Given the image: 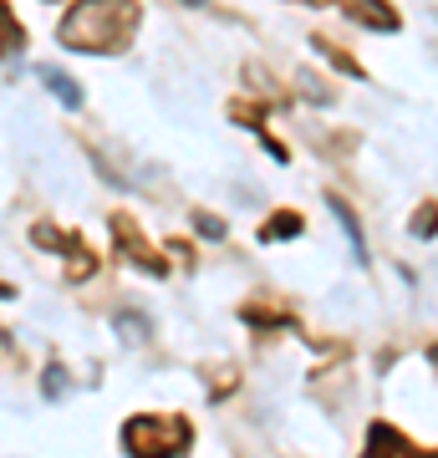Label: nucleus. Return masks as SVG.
<instances>
[{
  "label": "nucleus",
  "instance_id": "1",
  "mask_svg": "<svg viewBox=\"0 0 438 458\" xmlns=\"http://www.w3.org/2000/svg\"><path fill=\"white\" fill-rule=\"evenodd\" d=\"M138 0H77L56 26V41L66 51H87V56H117L133 47L138 36Z\"/></svg>",
  "mask_w": 438,
  "mask_h": 458
},
{
  "label": "nucleus",
  "instance_id": "2",
  "mask_svg": "<svg viewBox=\"0 0 438 458\" xmlns=\"http://www.w3.org/2000/svg\"><path fill=\"white\" fill-rule=\"evenodd\" d=\"M123 448L133 458H179L189 448V423L184 418H128Z\"/></svg>",
  "mask_w": 438,
  "mask_h": 458
},
{
  "label": "nucleus",
  "instance_id": "3",
  "mask_svg": "<svg viewBox=\"0 0 438 458\" xmlns=\"http://www.w3.org/2000/svg\"><path fill=\"white\" fill-rule=\"evenodd\" d=\"M113 234H117V250H123V255H133V265H143L148 276H163V270H168V265L153 255V245H148L143 234H133L128 214H113Z\"/></svg>",
  "mask_w": 438,
  "mask_h": 458
},
{
  "label": "nucleus",
  "instance_id": "4",
  "mask_svg": "<svg viewBox=\"0 0 438 458\" xmlns=\"http://www.w3.org/2000/svg\"><path fill=\"white\" fill-rule=\"evenodd\" d=\"M367 458H438V454H423V448H413L398 428L377 423L373 433H367Z\"/></svg>",
  "mask_w": 438,
  "mask_h": 458
},
{
  "label": "nucleus",
  "instance_id": "5",
  "mask_svg": "<svg viewBox=\"0 0 438 458\" xmlns=\"http://www.w3.org/2000/svg\"><path fill=\"white\" fill-rule=\"evenodd\" d=\"M36 77H41V87H47L51 98L62 102L66 113H77V107H82V87L72 82L66 72H56V66H36Z\"/></svg>",
  "mask_w": 438,
  "mask_h": 458
},
{
  "label": "nucleus",
  "instance_id": "6",
  "mask_svg": "<svg viewBox=\"0 0 438 458\" xmlns=\"http://www.w3.org/2000/svg\"><path fill=\"white\" fill-rule=\"evenodd\" d=\"M347 11L362 26H373V31H398V11H392L388 0H347Z\"/></svg>",
  "mask_w": 438,
  "mask_h": 458
},
{
  "label": "nucleus",
  "instance_id": "7",
  "mask_svg": "<svg viewBox=\"0 0 438 458\" xmlns=\"http://www.w3.org/2000/svg\"><path fill=\"white\" fill-rule=\"evenodd\" d=\"M326 209L337 214V225L347 229V240H352V255L367 265V240H362V225H357V214H352V204H341L337 194H326Z\"/></svg>",
  "mask_w": 438,
  "mask_h": 458
},
{
  "label": "nucleus",
  "instance_id": "8",
  "mask_svg": "<svg viewBox=\"0 0 438 458\" xmlns=\"http://www.w3.org/2000/svg\"><path fill=\"white\" fill-rule=\"evenodd\" d=\"M291 234H301V214H296V209H276V214H271V225H260V240H265V245L291 240Z\"/></svg>",
  "mask_w": 438,
  "mask_h": 458
},
{
  "label": "nucleus",
  "instance_id": "9",
  "mask_svg": "<svg viewBox=\"0 0 438 458\" xmlns=\"http://www.w3.org/2000/svg\"><path fill=\"white\" fill-rule=\"evenodd\" d=\"M26 47V26H21L16 16H11V5L0 0V56H11V51Z\"/></svg>",
  "mask_w": 438,
  "mask_h": 458
},
{
  "label": "nucleus",
  "instance_id": "10",
  "mask_svg": "<svg viewBox=\"0 0 438 458\" xmlns=\"http://www.w3.org/2000/svg\"><path fill=\"white\" fill-rule=\"evenodd\" d=\"M311 47H316V51H326V62L337 66V72H347V77H357V82H367V72H362V66L352 62V56H347V51H337V47H331V41H326V36H316V41H311Z\"/></svg>",
  "mask_w": 438,
  "mask_h": 458
},
{
  "label": "nucleus",
  "instance_id": "11",
  "mask_svg": "<svg viewBox=\"0 0 438 458\" xmlns=\"http://www.w3.org/2000/svg\"><path fill=\"white\" fill-rule=\"evenodd\" d=\"M113 327H117V336H123V342H128V346H143V342H148V321H143V316L123 311V316H117V321H113Z\"/></svg>",
  "mask_w": 438,
  "mask_h": 458
},
{
  "label": "nucleus",
  "instance_id": "12",
  "mask_svg": "<svg viewBox=\"0 0 438 458\" xmlns=\"http://www.w3.org/2000/svg\"><path fill=\"white\" fill-rule=\"evenodd\" d=\"M413 234H418V240H434L438 234V204H418V209H413Z\"/></svg>",
  "mask_w": 438,
  "mask_h": 458
},
{
  "label": "nucleus",
  "instance_id": "13",
  "mask_svg": "<svg viewBox=\"0 0 438 458\" xmlns=\"http://www.w3.org/2000/svg\"><path fill=\"white\" fill-rule=\"evenodd\" d=\"M301 87L311 92L306 102H316V107H326V102H331V87H326L322 77H311V72H301Z\"/></svg>",
  "mask_w": 438,
  "mask_h": 458
},
{
  "label": "nucleus",
  "instance_id": "14",
  "mask_svg": "<svg viewBox=\"0 0 438 458\" xmlns=\"http://www.w3.org/2000/svg\"><path fill=\"white\" fill-rule=\"evenodd\" d=\"M194 229L204 240H225V219H214V214H194Z\"/></svg>",
  "mask_w": 438,
  "mask_h": 458
},
{
  "label": "nucleus",
  "instance_id": "15",
  "mask_svg": "<svg viewBox=\"0 0 438 458\" xmlns=\"http://www.w3.org/2000/svg\"><path fill=\"white\" fill-rule=\"evenodd\" d=\"M66 393V372H62V367H51V372H47V397H62Z\"/></svg>",
  "mask_w": 438,
  "mask_h": 458
},
{
  "label": "nucleus",
  "instance_id": "16",
  "mask_svg": "<svg viewBox=\"0 0 438 458\" xmlns=\"http://www.w3.org/2000/svg\"><path fill=\"white\" fill-rule=\"evenodd\" d=\"M428 357H434V367H438V342H434V346H428Z\"/></svg>",
  "mask_w": 438,
  "mask_h": 458
},
{
  "label": "nucleus",
  "instance_id": "17",
  "mask_svg": "<svg viewBox=\"0 0 438 458\" xmlns=\"http://www.w3.org/2000/svg\"><path fill=\"white\" fill-rule=\"evenodd\" d=\"M184 5H210V0H184Z\"/></svg>",
  "mask_w": 438,
  "mask_h": 458
},
{
  "label": "nucleus",
  "instance_id": "18",
  "mask_svg": "<svg viewBox=\"0 0 438 458\" xmlns=\"http://www.w3.org/2000/svg\"><path fill=\"white\" fill-rule=\"evenodd\" d=\"M306 5H331V0H306Z\"/></svg>",
  "mask_w": 438,
  "mask_h": 458
},
{
  "label": "nucleus",
  "instance_id": "19",
  "mask_svg": "<svg viewBox=\"0 0 438 458\" xmlns=\"http://www.w3.org/2000/svg\"><path fill=\"white\" fill-rule=\"evenodd\" d=\"M47 5H56V0H47Z\"/></svg>",
  "mask_w": 438,
  "mask_h": 458
}]
</instances>
